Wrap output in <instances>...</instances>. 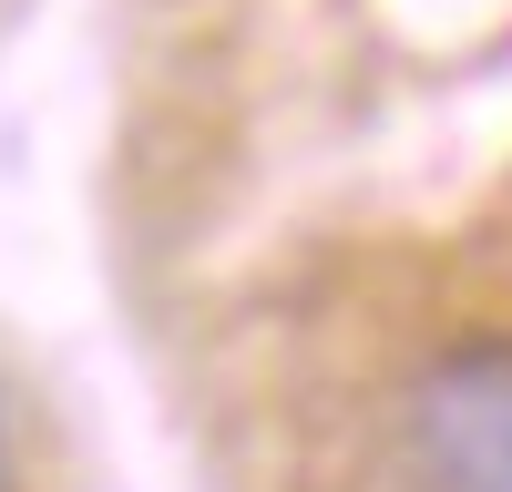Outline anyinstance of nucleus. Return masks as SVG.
<instances>
[{
	"instance_id": "2",
	"label": "nucleus",
	"mask_w": 512,
	"mask_h": 492,
	"mask_svg": "<svg viewBox=\"0 0 512 492\" xmlns=\"http://www.w3.org/2000/svg\"><path fill=\"white\" fill-rule=\"evenodd\" d=\"M0 492H21V451H11V410H0Z\"/></svg>"
},
{
	"instance_id": "1",
	"label": "nucleus",
	"mask_w": 512,
	"mask_h": 492,
	"mask_svg": "<svg viewBox=\"0 0 512 492\" xmlns=\"http://www.w3.org/2000/svg\"><path fill=\"white\" fill-rule=\"evenodd\" d=\"M400 472L420 492H512V339H451L410 369Z\"/></svg>"
}]
</instances>
